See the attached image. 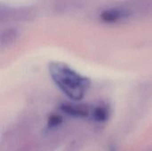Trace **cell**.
I'll list each match as a JSON object with an SVG mask.
<instances>
[{"instance_id":"obj_1","label":"cell","mask_w":152,"mask_h":151,"mask_svg":"<svg viewBox=\"0 0 152 151\" xmlns=\"http://www.w3.org/2000/svg\"><path fill=\"white\" fill-rule=\"evenodd\" d=\"M48 70L54 85L63 94L74 101H81L90 87L89 78L82 76L65 63L51 62Z\"/></svg>"},{"instance_id":"obj_2","label":"cell","mask_w":152,"mask_h":151,"mask_svg":"<svg viewBox=\"0 0 152 151\" xmlns=\"http://www.w3.org/2000/svg\"><path fill=\"white\" fill-rule=\"evenodd\" d=\"M131 15V11L126 7H111L104 10L102 14V20L107 23H116L123 21Z\"/></svg>"},{"instance_id":"obj_3","label":"cell","mask_w":152,"mask_h":151,"mask_svg":"<svg viewBox=\"0 0 152 151\" xmlns=\"http://www.w3.org/2000/svg\"><path fill=\"white\" fill-rule=\"evenodd\" d=\"M60 109L73 117H91L92 113V108L80 104L65 103L60 107Z\"/></svg>"},{"instance_id":"obj_4","label":"cell","mask_w":152,"mask_h":151,"mask_svg":"<svg viewBox=\"0 0 152 151\" xmlns=\"http://www.w3.org/2000/svg\"><path fill=\"white\" fill-rule=\"evenodd\" d=\"M110 117V109L106 105L99 104L92 108L91 118L96 122H105Z\"/></svg>"},{"instance_id":"obj_5","label":"cell","mask_w":152,"mask_h":151,"mask_svg":"<svg viewBox=\"0 0 152 151\" xmlns=\"http://www.w3.org/2000/svg\"><path fill=\"white\" fill-rule=\"evenodd\" d=\"M61 123H62V117L61 116H59V115H53L48 119L47 126H48L49 129H53V128H55V127L59 126Z\"/></svg>"},{"instance_id":"obj_6","label":"cell","mask_w":152,"mask_h":151,"mask_svg":"<svg viewBox=\"0 0 152 151\" xmlns=\"http://www.w3.org/2000/svg\"><path fill=\"white\" fill-rule=\"evenodd\" d=\"M110 151H117V150H116V149H115L114 147H111V148L110 149Z\"/></svg>"}]
</instances>
